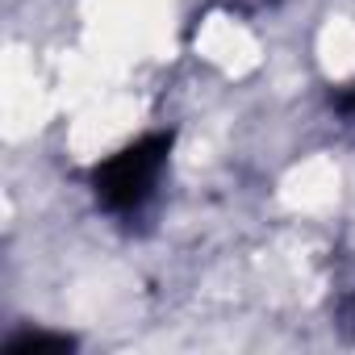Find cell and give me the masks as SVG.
Returning a JSON list of instances; mask_svg holds the SVG:
<instances>
[{
  "mask_svg": "<svg viewBox=\"0 0 355 355\" xmlns=\"http://www.w3.org/2000/svg\"><path fill=\"white\" fill-rule=\"evenodd\" d=\"M167 150H171V138L155 134V138H138L125 150L109 155L105 163H96V175H92L96 201L113 214L142 209L159 189V175L167 167Z\"/></svg>",
  "mask_w": 355,
  "mask_h": 355,
  "instance_id": "1",
  "label": "cell"
}]
</instances>
